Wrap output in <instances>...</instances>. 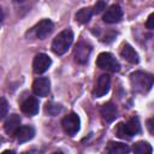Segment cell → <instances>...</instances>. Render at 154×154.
<instances>
[{
    "label": "cell",
    "instance_id": "cell-7",
    "mask_svg": "<svg viewBox=\"0 0 154 154\" xmlns=\"http://www.w3.org/2000/svg\"><path fill=\"white\" fill-rule=\"evenodd\" d=\"M51 90V82L46 77H40L32 83V91L37 96H47Z\"/></svg>",
    "mask_w": 154,
    "mask_h": 154
},
{
    "label": "cell",
    "instance_id": "cell-15",
    "mask_svg": "<svg viewBox=\"0 0 154 154\" xmlns=\"http://www.w3.org/2000/svg\"><path fill=\"white\" fill-rule=\"evenodd\" d=\"M120 55H122V58H124L126 61H129L131 64H137L138 63V54L136 53V51L129 43L123 45V47L120 49Z\"/></svg>",
    "mask_w": 154,
    "mask_h": 154
},
{
    "label": "cell",
    "instance_id": "cell-14",
    "mask_svg": "<svg viewBox=\"0 0 154 154\" xmlns=\"http://www.w3.org/2000/svg\"><path fill=\"white\" fill-rule=\"evenodd\" d=\"M100 113H101L103 120H106L107 123H111L117 118L118 111H117V107L112 102H107V103L102 105V107L100 109Z\"/></svg>",
    "mask_w": 154,
    "mask_h": 154
},
{
    "label": "cell",
    "instance_id": "cell-29",
    "mask_svg": "<svg viewBox=\"0 0 154 154\" xmlns=\"http://www.w3.org/2000/svg\"><path fill=\"white\" fill-rule=\"evenodd\" d=\"M23 154H31V153H28V152H26V153H23Z\"/></svg>",
    "mask_w": 154,
    "mask_h": 154
},
{
    "label": "cell",
    "instance_id": "cell-28",
    "mask_svg": "<svg viewBox=\"0 0 154 154\" xmlns=\"http://www.w3.org/2000/svg\"><path fill=\"white\" fill-rule=\"evenodd\" d=\"M53 154H64V153H61V152H55V153H53Z\"/></svg>",
    "mask_w": 154,
    "mask_h": 154
},
{
    "label": "cell",
    "instance_id": "cell-21",
    "mask_svg": "<svg viewBox=\"0 0 154 154\" xmlns=\"http://www.w3.org/2000/svg\"><path fill=\"white\" fill-rule=\"evenodd\" d=\"M60 111H61V107H60L59 105L53 103V102L46 103V112H47L49 116H57Z\"/></svg>",
    "mask_w": 154,
    "mask_h": 154
},
{
    "label": "cell",
    "instance_id": "cell-18",
    "mask_svg": "<svg viewBox=\"0 0 154 154\" xmlns=\"http://www.w3.org/2000/svg\"><path fill=\"white\" fill-rule=\"evenodd\" d=\"M91 16H93V10L89 8V7H85V8H81L76 13V19L81 24H85V23H88L90 20Z\"/></svg>",
    "mask_w": 154,
    "mask_h": 154
},
{
    "label": "cell",
    "instance_id": "cell-16",
    "mask_svg": "<svg viewBox=\"0 0 154 154\" xmlns=\"http://www.w3.org/2000/svg\"><path fill=\"white\" fill-rule=\"evenodd\" d=\"M130 148L122 142H109L106 147V154H129Z\"/></svg>",
    "mask_w": 154,
    "mask_h": 154
},
{
    "label": "cell",
    "instance_id": "cell-6",
    "mask_svg": "<svg viewBox=\"0 0 154 154\" xmlns=\"http://www.w3.org/2000/svg\"><path fill=\"white\" fill-rule=\"evenodd\" d=\"M123 18V10L119 5H112L109 6L105 13H103V22L108 23V24H113V23H118L120 19Z\"/></svg>",
    "mask_w": 154,
    "mask_h": 154
},
{
    "label": "cell",
    "instance_id": "cell-1",
    "mask_svg": "<svg viewBox=\"0 0 154 154\" xmlns=\"http://www.w3.org/2000/svg\"><path fill=\"white\" fill-rule=\"evenodd\" d=\"M72 41H73V32L70 29L63 30L53 40V42H52V51L57 55H63L64 53L67 52V49L72 45Z\"/></svg>",
    "mask_w": 154,
    "mask_h": 154
},
{
    "label": "cell",
    "instance_id": "cell-12",
    "mask_svg": "<svg viewBox=\"0 0 154 154\" xmlns=\"http://www.w3.org/2000/svg\"><path fill=\"white\" fill-rule=\"evenodd\" d=\"M20 109L26 116H35V114H37L38 113V100L36 97H34V96L26 97L22 102Z\"/></svg>",
    "mask_w": 154,
    "mask_h": 154
},
{
    "label": "cell",
    "instance_id": "cell-19",
    "mask_svg": "<svg viewBox=\"0 0 154 154\" xmlns=\"http://www.w3.org/2000/svg\"><path fill=\"white\" fill-rule=\"evenodd\" d=\"M125 126H126V130H128V132H129V135L131 137L134 135L141 132V125H140V122H138V119L136 117L135 118H131L128 123H125Z\"/></svg>",
    "mask_w": 154,
    "mask_h": 154
},
{
    "label": "cell",
    "instance_id": "cell-2",
    "mask_svg": "<svg viewBox=\"0 0 154 154\" xmlns=\"http://www.w3.org/2000/svg\"><path fill=\"white\" fill-rule=\"evenodd\" d=\"M131 87L137 93H147L153 85V77L149 73L136 71L130 75Z\"/></svg>",
    "mask_w": 154,
    "mask_h": 154
},
{
    "label": "cell",
    "instance_id": "cell-13",
    "mask_svg": "<svg viewBox=\"0 0 154 154\" xmlns=\"http://www.w3.org/2000/svg\"><path fill=\"white\" fill-rule=\"evenodd\" d=\"M16 138L19 143H24V142H28L30 141L34 136H35V129L30 125H24V126H20L18 129V131L16 132Z\"/></svg>",
    "mask_w": 154,
    "mask_h": 154
},
{
    "label": "cell",
    "instance_id": "cell-23",
    "mask_svg": "<svg viewBox=\"0 0 154 154\" xmlns=\"http://www.w3.org/2000/svg\"><path fill=\"white\" fill-rule=\"evenodd\" d=\"M106 1H97L96 4H95V6H94V10H93V12H95V13H100V12H102L105 8H106Z\"/></svg>",
    "mask_w": 154,
    "mask_h": 154
},
{
    "label": "cell",
    "instance_id": "cell-3",
    "mask_svg": "<svg viewBox=\"0 0 154 154\" xmlns=\"http://www.w3.org/2000/svg\"><path fill=\"white\" fill-rule=\"evenodd\" d=\"M96 65H97V67H100L102 70L112 71V72L118 71L120 67L118 60L108 52H103V53L99 54V57L96 59Z\"/></svg>",
    "mask_w": 154,
    "mask_h": 154
},
{
    "label": "cell",
    "instance_id": "cell-9",
    "mask_svg": "<svg viewBox=\"0 0 154 154\" xmlns=\"http://www.w3.org/2000/svg\"><path fill=\"white\" fill-rule=\"evenodd\" d=\"M90 52H91V47L85 43V42H79L77 46H76V49H75V60L79 64H84L88 61L89 59V55H90Z\"/></svg>",
    "mask_w": 154,
    "mask_h": 154
},
{
    "label": "cell",
    "instance_id": "cell-27",
    "mask_svg": "<svg viewBox=\"0 0 154 154\" xmlns=\"http://www.w3.org/2000/svg\"><path fill=\"white\" fill-rule=\"evenodd\" d=\"M2 17H4V14H2V10H1V7H0V23H1V20H2Z\"/></svg>",
    "mask_w": 154,
    "mask_h": 154
},
{
    "label": "cell",
    "instance_id": "cell-17",
    "mask_svg": "<svg viewBox=\"0 0 154 154\" xmlns=\"http://www.w3.org/2000/svg\"><path fill=\"white\" fill-rule=\"evenodd\" d=\"M153 149L148 142L140 141L134 144V154H152Z\"/></svg>",
    "mask_w": 154,
    "mask_h": 154
},
{
    "label": "cell",
    "instance_id": "cell-10",
    "mask_svg": "<svg viewBox=\"0 0 154 154\" xmlns=\"http://www.w3.org/2000/svg\"><path fill=\"white\" fill-rule=\"evenodd\" d=\"M20 128V118L18 114H10L4 124V130L8 136H14Z\"/></svg>",
    "mask_w": 154,
    "mask_h": 154
},
{
    "label": "cell",
    "instance_id": "cell-26",
    "mask_svg": "<svg viewBox=\"0 0 154 154\" xmlns=\"http://www.w3.org/2000/svg\"><path fill=\"white\" fill-rule=\"evenodd\" d=\"M1 154H16L13 150H5V152H2Z\"/></svg>",
    "mask_w": 154,
    "mask_h": 154
},
{
    "label": "cell",
    "instance_id": "cell-22",
    "mask_svg": "<svg viewBox=\"0 0 154 154\" xmlns=\"http://www.w3.org/2000/svg\"><path fill=\"white\" fill-rule=\"evenodd\" d=\"M7 109H8L7 101H6L4 97H0V119H2V118L6 116Z\"/></svg>",
    "mask_w": 154,
    "mask_h": 154
},
{
    "label": "cell",
    "instance_id": "cell-24",
    "mask_svg": "<svg viewBox=\"0 0 154 154\" xmlns=\"http://www.w3.org/2000/svg\"><path fill=\"white\" fill-rule=\"evenodd\" d=\"M153 22H154V13H150V16L148 17V20H147V23H146V26H147L148 29H153V28H154Z\"/></svg>",
    "mask_w": 154,
    "mask_h": 154
},
{
    "label": "cell",
    "instance_id": "cell-8",
    "mask_svg": "<svg viewBox=\"0 0 154 154\" xmlns=\"http://www.w3.org/2000/svg\"><path fill=\"white\" fill-rule=\"evenodd\" d=\"M109 85H111V78L108 75H101L99 78H97V82L95 84V88H94V96L95 97H101L103 95H106L109 90Z\"/></svg>",
    "mask_w": 154,
    "mask_h": 154
},
{
    "label": "cell",
    "instance_id": "cell-4",
    "mask_svg": "<svg viewBox=\"0 0 154 154\" xmlns=\"http://www.w3.org/2000/svg\"><path fill=\"white\" fill-rule=\"evenodd\" d=\"M61 125H63V129L64 131L70 135V136H75L78 130H79V125H81V120H79V117L76 114V113H70L67 114L66 117H64L63 122H61Z\"/></svg>",
    "mask_w": 154,
    "mask_h": 154
},
{
    "label": "cell",
    "instance_id": "cell-20",
    "mask_svg": "<svg viewBox=\"0 0 154 154\" xmlns=\"http://www.w3.org/2000/svg\"><path fill=\"white\" fill-rule=\"evenodd\" d=\"M116 134L118 137L123 138V140H130L131 136L129 135L128 130H126V126H125V123H119L116 128Z\"/></svg>",
    "mask_w": 154,
    "mask_h": 154
},
{
    "label": "cell",
    "instance_id": "cell-5",
    "mask_svg": "<svg viewBox=\"0 0 154 154\" xmlns=\"http://www.w3.org/2000/svg\"><path fill=\"white\" fill-rule=\"evenodd\" d=\"M52 64V59L45 54V53H40L37 54L35 58H34V61H32V70L35 73H43L46 72L49 66Z\"/></svg>",
    "mask_w": 154,
    "mask_h": 154
},
{
    "label": "cell",
    "instance_id": "cell-25",
    "mask_svg": "<svg viewBox=\"0 0 154 154\" xmlns=\"http://www.w3.org/2000/svg\"><path fill=\"white\" fill-rule=\"evenodd\" d=\"M152 123H153V119L150 118V119L147 122V124H148V129H149V132H150V134H153V125H152Z\"/></svg>",
    "mask_w": 154,
    "mask_h": 154
},
{
    "label": "cell",
    "instance_id": "cell-11",
    "mask_svg": "<svg viewBox=\"0 0 154 154\" xmlns=\"http://www.w3.org/2000/svg\"><path fill=\"white\" fill-rule=\"evenodd\" d=\"M52 30H53V23H52L51 19H42L34 28V31H35L36 37H38L41 40L45 38V37H47L52 32Z\"/></svg>",
    "mask_w": 154,
    "mask_h": 154
}]
</instances>
